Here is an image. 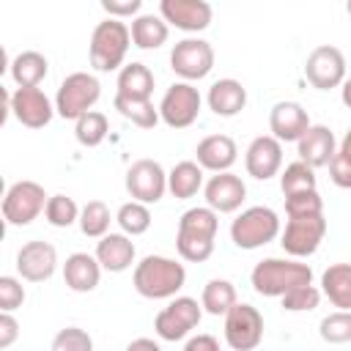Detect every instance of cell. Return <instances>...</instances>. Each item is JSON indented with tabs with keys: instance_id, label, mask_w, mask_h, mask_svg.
<instances>
[{
	"instance_id": "obj_1",
	"label": "cell",
	"mask_w": 351,
	"mask_h": 351,
	"mask_svg": "<svg viewBox=\"0 0 351 351\" xmlns=\"http://www.w3.org/2000/svg\"><path fill=\"white\" fill-rule=\"evenodd\" d=\"M219 228V214L208 206H197L181 214L178 219V233H176V247L178 255L189 263H203L214 252V239Z\"/></svg>"
},
{
	"instance_id": "obj_2",
	"label": "cell",
	"mask_w": 351,
	"mask_h": 351,
	"mask_svg": "<svg viewBox=\"0 0 351 351\" xmlns=\"http://www.w3.org/2000/svg\"><path fill=\"white\" fill-rule=\"evenodd\" d=\"M186 282L184 263L165 255H145L132 274V285L145 299H173Z\"/></svg>"
},
{
	"instance_id": "obj_3",
	"label": "cell",
	"mask_w": 351,
	"mask_h": 351,
	"mask_svg": "<svg viewBox=\"0 0 351 351\" xmlns=\"http://www.w3.org/2000/svg\"><path fill=\"white\" fill-rule=\"evenodd\" d=\"M250 280H252L255 293L282 299L293 288L313 285V269L307 263L288 261V258H263L261 263H255Z\"/></svg>"
},
{
	"instance_id": "obj_4",
	"label": "cell",
	"mask_w": 351,
	"mask_h": 351,
	"mask_svg": "<svg viewBox=\"0 0 351 351\" xmlns=\"http://www.w3.org/2000/svg\"><path fill=\"white\" fill-rule=\"evenodd\" d=\"M129 44H132V30L121 19L99 22L90 33V47H88L90 66L96 71H115L123 63Z\"/></svg>"
},
{
	"instance_id": "obj_5",
	"label": "cell",
	"mask_w": 351,
	"mask_h": 351,
	"mask_svg": "<svg viewBox=\"0 0 351 351\" xmlns=\"http://www.w3.org/2000/svg\"><path fill=\"white\" fill-rule=\"evenodd\" d=\"M280 236V217L269 206H252L230 222V239L239 250H258Z\"/></svg>"
},
{
	"instance_id": "obj_6",
	"label": "cell",
	"mask_w": 351,
	"mask_h": 351,
	"mask_svg": "<svg viewBox=\"0 0 351 351\" xmlns=\"http://www.w3.org/2000/svg\"><path fill=\"white\" fill-rule=\"evenodd\" d=\"M99 96H101L99 80L93 74H88V71H74L60 82V88L55 93V112L60 118L80 121L85 112L93 110Z\"/></svg>"
},
{
	"instance_id": "obj_7",
	"label": "cell",
	"mask_w": 351,
	"mask_h": 351,
	"mask_svg": "<svg viewBox=\"0 0 351 351\" xmlns=\"http://www.w3.org/2000/svg\"><path fill=\"white\" fill-rule=\"evenodd\" d=\"M47 200L49 197L44 195V186L36 184V181L11 184L5 197H3V219H5V225H14V228L30 225L47 208Z\"/></svg>"
},
{
	"instance_id": "obj_8",
	"label": "cell",
	"mask_w": 351,
	"mask_h": 351,
	"mask_svg": "<svg viewBox=\"0 0 351 351\" xmlns=\"http://www.w3.org/2000/svg\"><path fill=\"white\" fill-rule=\"evenodd\" d=\"M200 315H203V304H197V299L192 296H176L167 307H162L154 318V332L162 337V340H181L186 337L197 324H200Z\"/></svg>"
},
{
	"instance_id": "obj_9",
	"label": "cell",
	"mask_w": 351,
	"mask_h": 351,
	"mask_svg": "<svg viewBox=\"0 0 351 351\" xmlns=\"http://www.w3.org/2000/svg\"><path fill=\"white\" fill-rule=\"evenodd\" d=\"M200 101V90L192 82H173L159 101V118L170 129H186L197 121Z\"/></svg>"
},
{
	"instance_id": "obj_10",
	"label": "cell",
	"mask_w": 351,
	"mask_h": 351,
	"mask_svg": "<svg viewBox=\"0 0 351 351\" xmlns=\"http://www.w3.org/2000/svg\"><path fill=\"white\" fill-rule=\"evenodd\" d=\"M263 340V315L258 307L239 302L225 315V343L233 351H252Z\"/></svg>"
},
{
	"instance_id": "obj_11",
	"label": "cell",
	"mask_w": 351,
	"mask_h": 351,
	"mask_svg": "<svg viewBox=\"0 0 351 351\" xmlns=\"http://www.w3.org/2000/svg\"><path fill=\"white\" fill-rule=\"evenodd\" d=\"M170 69L184 80H203L214 69V47L203 38H184L170 52Z\"/></svg>"
},
{
	"instance_id": "obj_12",
	"label": "cell",
	"mask_w": 351,
	"mask_h": 351,
	"mask_svg": "<svg viewBox=\"0 0 351 351\" xmlns=\"http://www.w3.org/2000/svg\"><path fill=\"white\" fill-rule=\"evenodd\" d=\"M326 236V219L324 214H315V217H291L282 236H280V244L282 250L291 255V258H307L313 255L321 241Z\"/></svg>"
},
{
	"instance_id": "obj_13",
	"label": "cell",
	"mask_w": 351,
	"mask_h": 351,
	"mask_svg": "<svg viewBox=\"0 0 351 351\" xmlns=\"http://www.w3.org/2000/svg\"><path fill=\"white\" fill-rule=\"evenodd\" d=\"M126 192L137 203H159L162 195L167 192V173L156 159H137L126 170Z\"/></svg>"
},
{
	"instance_id": "obj_14",
	"label": "cell",
	"mask_w": 351,
	"mask_h": 351,
	"mask_svg": "<svg viewBox=\"0 0 351 351\" xmlns=\"http://www.w3.org/2000/svg\"><path fill=\"white\" fill-rule=\"evenodd\" d=\"M304 74L310 80L313 88L318 90H332L337 85L346 82V58L337 47L332 44H321L307 55L304 63Z\"/></svg>"
},
{
	"instance_id": "obj_15",
	"label": "cell",
	"mask_w": 351,
	"mask_h": 351,
	"mask_svg": "<svg viewBox=\"0 0 351 351\" xmlns=\"http://www.w3.org/2000/svg\"><path fill=\"white\" fill-rule=\"evenodd\" d=\"M8 110L27 129H44L55 115V107L41 88H16L8 96Z\"/></svg>"
},
{
	"instance_id": "obj_16",
	"label": "cell",
	"mask_w": 351,
	"mask_h": 351,
	"mask_svg": "<svg viewBox=\"0 0 351 351\" xmlns=\"http://www.w3.org/2000/svg\"><path fill=\"white\" fill-rule=\"evenodd\" d=\"M58 250L49 241H27L16 252V271L27 282H44L55 274Z\"/></svg>"
},
{
	"instance_id": "obj_17",
	"label": "cell",
	"mask_w": 351,
	"mask_h": 351,
	"mask_svg": "<svg viewBox=\"0 0 351 351\" xmlns=\"http://www.w3.org/2000/svg\"><path fill=\"white\" fill-rule=\"evenodd\" d=\"M159 14L165 22L176 25L184 33H200L211 25V5L206 0H162Z\"/></svg>"
},
{
	"instance_id": "obj_18",
	"label": "cell",
	"mask_w": 351,
	"mask_h": 351,
	"mask_svg": "<svg viewBox=\"0 0 351 351\" xmlns=\"http://www.w3.org/2000/svg\"><path fill=\"white\" fill-rule=\"evenodd\" d=\"M203 195H206V206L214 208L217 214H233L236 208H241L247 197V186L236 173L228 170V173H214L206 181Z\"/></svg>"
},
{
	"instance_id": "obj_19",
	"label": "cell",
	"mask_w": 351,
	"mask_h": 351,
	"mask_svg": "<svg viewBox=\"0 0 351 351\" xmlns=\"http://www.w3.org/2000/svg\"><path fill=\"white\" fill-rule=\"evenodd\" d=\"M310 126L313 123L307 118V110L299 101H277L269 112L271 137L280 143H299Z\"/></svg>"
},
{
	"instance_id": "obj_20",
	"label": "cell",
	"mask_w": 351,
	"mask_h": 351,
	"mask_svg": "<svg viewBox=\"0 0 351 351\" xmlns=\"http://www.w3.org/2000/svg\"><path fill=\"white\" fill-rule=\"evenodd\" d=\"M244 165H247V173H250L252 178L269 181V178L277 176L280 167H282V143L274 140L271 134L255 137V140L247 145Z\"/></svg>"
},
{
	"instance_id": "obj_21",
	"label": "cell",
	"mask_w": 351,
	"mask_h": 351,
	"mask_svg": "<svg viewBox=\"0 0 351 351\" xmlns=\"http://www.w3.org/2000/svg\"><path fill=\"white\" fill-rule=\"evenodd\" d=\"M296 154H299V162L310 165L313 170L315 167H329V162L337 154V143H335L332 129L324 126V123H313L304 132V137L296 143Z\"/></svg>"
},
{
	"instance_id": "obj_22",
	"label": "cell",
	"mask_w": 351,
	"mask_h": 351,
	"mask_svg": "<svg viewBox=\"0 0 351 351\" xmlns=\"http://www.w3.org/2000/svg\"><path fill=\"white\" fill-rule=\"evenodd\" d=\"M195 156H197V165L203 170H211V173H228L239 156V148L233 143V137L228 134H208L197 143L195 148Z\"/></svg>"
},
{
	"instance_id": "obj_23",
	"label": "cell",
	"mask_w": 351,
	"mask_h": 351,
	"mask_svg": "<svg viewBox=\"0 0 351 351\" xmlns=\"http://www.w3.org/2000/svg\"><path fill=\"white\" fill-rule=\"evenodd\" d=\"M63 280L74 293H88L101 280V263L96 261V255L74 252L63 263Z\"/></svg>"
},
{
	"instance_id": "obj_24",
	"label": "cell",
	"mask_w": 351,
	"mask_h": 351,
	"mask_svg": "<svg viewBox=\"0 0 351 351\" xmlns=\"http://www.w3.org/2000/svg\"><path fill=\"white\" fill-rule=\"evenodd\" d=\"M96 261L107 271H126L134 263V241L126 233H107L96 244Z\"/></svg>"
},
{
	"instance_id": "obj_25",
	"label": "cell",
	"mask_w": 351,
	"mask_h": 351,
	"mask_svg": "<svg viewBox=\"0 0 351 351\" xmlns=\"http://www.w3.org/2000/svg\"><path fill=\"white\" fill-rule=\"evenodd\" d=\"M208 107L214 115H222V118H233L244 110L247 104V88L239 82V80H217L211 88H208Z\"/></svg>"
},
{
	"instance_id": "obj_26",
	"label": "cell",
	"mask_w": 351,
	"mask_h": 351,
	"mask_svg": "<svg viewBox=\"0 0 351 351\" xmlns=\"http://www.w3.org/2000/svg\"><path fill=\"white\" fill-rule=\"evenodd\" d=\"M154 93V74L145 63H126L118 74V93L121 99H134V101H151Z\"/></svg>"
},
{
	"instance_id": "obj_27",
	"label": "cell",
	"mask_w": 351,
	"mask_h": 351,
	"mask_svg": "<svg viewBox=\"0 0 351 351\" xmlns=\"http://www.w3.org/2000/svg\"><path fill=\"white\" fill-rule=\"evenodd\" d=\"M321 293L337 310L351 313V263H332L321 274Z\"/></svg>"
},
{
	"instance_id": "obj_28",
	"label": "cell",
	"mask_w": 351,
	"mask_h": 351,
	"mask_svg": "<svg viewBox=\"0 0 351 351\" xmlns=\"http://www.w3.org/2000/svg\"><path fill=\"white\" fill-rule=\"evenodd\" d=\"M8 71L19 88H38L49 71V60L36 49H25L8 63Z\"/></svg>"
},
{
	"instance_id": "obj_29",
	"label": "cell",
	"mask_w": 351,
	"mask_h": 351,
	"mask_svg": "<svg viewBox=\"0 0 351 351\" xmlns=\"http://www.w3.org/2000/svg\"><path fill=\"white\" fill-rule=\"evenodd\" d=\"M203 186V167L197 162H178L170 173H167V189L176 200H189L200 192Z\"/></svg>"
},
{
	"instance_id": "obj_30",
	"label": "cell",
	"mask_w": 351,
	"mask_h": 351,
	"mask_svg": "<svg viewBox=\"0 0 351 351\" xmlns=\"http://www.w3.org/2000/svg\"><path fill=\"white\" fill-rule=\"evenodd\" d=\"M132 44L137 49H156L167 41L170 30H167V22L162 16H154V14H140L134 16L132 22Z\"/></svg>"
},
{
	"instance_id": "obj_31",
	"label": "cell",
	"mask_w": 351,
	"mask_h": 351,
	"mask_svg": "<svg viewBox=\"0 0 351 351\" xmlns=\"http://www.w3.org/2000/svg\"><path fill=\"white\" fill-rule=\"evenodd\" d=\"M200 304L208 315H228L230 307L239 304L236 299V288L230 280H208L206 288H203V296H200Z\"/></svg>"
},
{
	"instance_id": "obj_32",
	"label": "cell",
	"mask_w": 351,
	"mask_h": 351,
	"mask_svg": "<svg viewBox=\"0 0 351 351\" xmlns=\"http://www.w3.org/2000/svg\"><path fill=\"white\" fill-rule=\"evenodd\" d=\"M74 137L85 148H96L107 137V115L99 110L85 112L80 121H74Z\"/></svg>"
},
{
	"instance_id": "obj_33",
	"label": "cell",
	"mask_w": 351,
	"mask_h": 351,
	"mask_svg": "<svg viewBox=\"0 0 351 351\" xmlns=\"http://www.w3.org/2000/svg\"><path fill=\"white\" fill-rule=\"evenodd\" d=\"M80 230L90 239H104L110 230V208L101 200H88L80 211Z\"/></svg>"
},
{
	"instance_id": "obj_34",
	"label": "cell",
	"mask_w": 351,
	"mask_h": 351,
	"mask_svg": "<svg viewBox=\"0 0 351 351\" xmlns=\"http://www.w3.org/2000/svg\"><path fill=\"white\" fill-rule=\"evenodd\" d=\"M115 110H118L126 121H132L134 126H140V129H154L156 121H159V110H156L151 101H134V99H121V96H115Z\"/></svg>"
},
{
	"instance_id": "obj_35",
	"label": "cell",
	"mask_w": 351,
	"mask_h": 351,
	"mask_svg": "<svg viewBox=\"0 0 351 351\" xmlns=\"http://www.w3.org/2000/svg\"><path fill=\"white\" fill-rule=\"evenodd\" d=\"M280 189L282 195H296V192H307V189H315V170L304 162H291L285 167V173L280 176Z\"/></svg>"
},
{
	"instance_id": "obj_36",
	"label": "cell",
	"mask_w": 351,
	"mask_h": 351,
	"mask_svg": "<svg viewBox=\"0 0 351 351\" xmlns=\"http://www.w3.org/2000/svg\"><path fill=\"white\" fill-rule=\"evenodd\" d=\"M80 211H82V208H77L74 197H69V195H52V197L47 200L44 217H47V222H49L52 228H69V225L80 222Z\"/></svg>"
},
{
	"instance_id": "obj_37",
	"label": "cell",
	"mask_w": 351,
	"mask_h": 351,
	"mask_svg": "<svg viewBox=\"0 0 351 351\" xmlns=\"http://www.w3.org/2000/svg\"><path fill=\"white\" fill-rule=\"evenodd\" d=\"M115 219H118V225H121V230L126 236H140V233H145L151 228V211H148L145 203H137V200L123 203L118 208V217Z\"/></svg>"
},
{
	"instance_id": "obj_38",
	"label": "cell",
	"mask_w": 351,
	"mask_h": 351,
	"mask_svg": "<svg viewBox=\"0 0 351 351\" xmlns=\"http://www.w3.org/2000/svg\"><path fill=\"white\" fill-rule=\"evenodd\" d=\"M318 335H321V340L335 343V346H340V343H351V313H346V310L329 313L326 318H321V324H318Z\"/></svg>"
},
{
	"instance_id": "obj_39",
	"label": "cell",
	"mask_w": 351,
	"mask_h": 351,
	"mask_svg": "<svg viewBox=\"0 0 351 351\" xmlns=\"http://www.w3.org/2000/svg\"><path fill=\"white\" fill-rule=\"evenodd\" d=\"M285 214L291 217H315L324 214V200L318 195V189H307V192H296L285 197Z\"/></svg>"
},
{
	"instance_id": "obj_40",
	"label": "cell",
	"mask_w": 351,
	"mask_h": 351,
	"mask_svg": "<svg viewBox=\"0 0 351 351\" xmlns=\"http://www.w3.org/2000/svg\"><path fill=\"white\" fill-rule=\"evenodd\" d=\"M52 351H93V340L85 329L80 326H66L55 335Z\"/></svg>"
},
{
	"instance_id": "obj_41",
	"label": "cell",
	"mask_w": 351,
	"mask_h": 351,
	"mask_svg": "<svg viewBox=\"0 0 351 351\" xmlns=\"http://www.w3.org/2000/svg\"><path fill=\"white\" fill-rule=\"evenodd\" d=\"M318 302H321V291L315 285H302V288H293L291 293L282 296V310H288V313L315 310Z\"/></svg>"
},
{
	"instance_id": "obj_42",
	"label": "cell",
	"mask_w": 351,
	"mask_h": 351,
	"mask_svg": "<svg viewBox=\"0 0 351 351\" xmlns=\"http://www.w3.org/2000/svg\"><path fill=\"white\" fill-rule=\"evenodd\" d=\"M25 302V288L16 277H0V310L3 313H14L16 307H22Z\"/></svg>"
},
{
	"instance_id": "obj_43",
	"label": "cell",
	"mask_w": 351,
	"mask_h": 351,
	"mask_svg": "<svg viewBox=\"0 0 351 351\" xmlns=\"http://www.w3.org/2000/svg\"><path fill=\"white\" fill-rule=\"evenodd\" d=\"M329 178H332L335 186L351 189V159H346L340 151H337L335 159L329 162Z\"/></svg>"
},
{
	"instance_id": "obj_44",
	"label": "cell",
	"mask_w": 351,
	"mask_h": 351,
	"mask_svg": "<svg viewBox=\"0 0 351 351\" xmlns=\"http://www.w3.org/2000/svg\"><path fill=\"white\" fill-rule=\"evenodd\" d=\"M140 5H143V0H101V8L110 14V19L132 16L140 11Z\"/></svg>"
},
{
	"instance_id": "obj_45",
	"label": "cell",
	"mask_w": 351,
	"mask_h": 351,
	"mask_svg": "<svg viewBox=\"0 0 351 351\" xmlns=\"http://www.w3.org/2000/svg\"><path fill=\"white\" fill-rule=\"evenodd\" d=\"M19 337V324L11 313H0V348H8Z\"/></svg>"
},
{
	"instance_id": "obj_46",
	"label": "cell",
	"mask_w": 351,
	"mask_h": 351,
	"mask_svg": "<svg viewBox=\"0 0 351 351\" xmlns=\"http://www.w3.org/2000/svg\"><path fill=\"white\" fill-rule=\"evenodd\" d=\"M184 351H219V343L214 335H195L186 340Z\"/></svg>"
},
{
	"instance_id": "obj_47",
	"label": "cell",
	"mask_w": 351,
	"mask_h": 351,
	"mask_svg": "<svg viewBox=\"0 0 351 351\" xmlns=\"http://www.w3.org/2000/svg\"><path fill=\"white\" fill-rule=\"evenodd\" d=\"M126 351H162L151 337H137V340H132L129 346H126Z\"/></svg>"
},
{
	"instance_id": "obj_48",
	"label": "cell",
	"mask_w": 351,
	"mask_h": 351,
	"mask_svg": "<svg viewBox=\"0 0 351 351\" xmlns=\"http://www.w3.org/2000/svg\"><path fill=\"white\" fill-rule=\"evenodd\" d=\"M346 159H351V126H348V132L343 134V140H340V148H337Z\"/></svg>"
},
{
	"instance_id": "obj_49",
	"label": "cell",
	"mask_w": 351,
	"mask_h": 351,
	"mask_svg": "<svg viewBox=\"0 0 351 351\" xmlns=\"http://www.w3.org/2000/svg\"><path fill=\"white\" fill-rule=\"evenodd\" d=\"M340 99H343V104L351 110V77H346V82H343V88H340Z\"/></svg>"
},
{
	"instance_id": "obj_50",
	"label": "cell",
	"mask_w": 351,
	"mask_h": 351,
	"mask_svg": "<svg viewBox=\"0 0 351 351\" xmlns=\"http://www.w3.org/2000/svg\"><path fill=\"white\" fill-rule=\"evenodd\" d=\"M346 11H348V14H351V3H348V5H346Z\"/></svg>"
}]
</instances>
